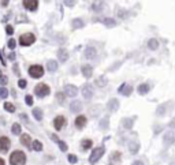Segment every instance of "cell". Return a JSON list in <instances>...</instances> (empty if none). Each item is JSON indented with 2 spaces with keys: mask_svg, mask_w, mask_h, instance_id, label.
<instances>
[{
  "mask_svg": "<svg viewBox=\"0 0 175 165\" xmlns=\"http://www.w3.org/2000/svg\"><path fill=\"white\" fill-rule=\"evenodd\" d=\"M58 145H59V147H60V150H62V152H66V150H67V145H66L63 141H59Z\"/></svg>",
  "mask_w": 175,
  "mask_h": 165,
  "instance_id": "obj_37",
  "label": "cell"
},
{
  "mask_svg": "<svg viewBox=\"0 0 175 165\" xmlns=\"http://www.w3.org/2000/svg\"><path fill=\"white\" fill-rule=\"evenodd\" d=\"M7 81H8V79H7V77H4V75H1V77H0V85H6Z\"/></svg>",
  "mask_w": 175,
  "mask_h": 165,
  "instance_id": "obj_44",
  "label": "cell"
},
{
  "mask_svg": "<svg viewBox=\"0 0 175 165\" xmlns=\"http://www.w3.org/2000/svg\"><path fill=\"white\" fill-rule=\"evenodd\" d=\"M58 59L60 60V62H66L68 59V52L66 51V49H63V48H60L58 51Z\"/></svg>",
  "mask_w": 175,
  "mask_h": 165,
  "instance_id": "obj_18",
  "label": "cell"
},
{
  "mask_svg": "<svg viewBox=\"0 0 175 165\" xmlns=\"http://www.w3.org/2000/svg\"><path fill=\"white\" fill-rule=\"evenodd\" d=\"M104 152H105V149H104V146H100V147H97V149H94L93 153L90 154V164H96V162L99 161V160L103 157Z\"/></svg>",
  "mask_w": 175,
  "mask_h": 165,
  "instance_id": "obj_5",
  "label": "cell"
},
{
  "mask_svg": "<svg viewBox=\"0 0 175 165\" xmlns=\"http://www.w3.org/2000/svg\"><path fill=\"white\" fill-rule=\"evenodd\" d=\"M10 145H11V142L7 136H0V152L6 153L7 150L10 149Z\"/></svg>",
  "mask_w": 175,
  "mask_h": 165,
  "instance_id": "obj_7",
  "label": "cell"
},
{
  "mask_svg": "<svg viewBox=\"0 0 175 165\" xmlns=\"http://www.w3.org/2000/svg\"><path fill=\"white\" fill-rule=\"evenodd\" d=\"M120 157H122V154H120L119 152H115V153L112 154V158L115 160V161H119V160H120Z\"/></svg>",
  "mask_w": 175,
  "mask_h": 165,
  "instance_id": "obj_39",
  "label": "cell"
},
{
  "mask_svg": "<svg viewBox=\"0 0 175 165\" xmlns=\"http://www.w3.org/2000/svg\"><path fill=\"white\" fill-rule=\"evenodd\" d=\"M82 96H84L86 100H89V98L93 97V86L92 85H84L82 86Z\"/></svg>",
  "mask_w": 175,
  "mask_h": 165,
  "instance_id": "obj_6",
  "label": "cell"
},
{
  "mask_svg": "<svg viewBox=\"0 0 175 165\" xmlns=\"http://www.w3.org/2000/svg\"><path fill=\"white\" fill-rule=\"evenodd\" d=\"M39 6V1L37 0H25L23 1V7H25L26 10H30V11H34Z\"/></svg>",
  "mask_w": 175,
  "mask_h": 165,
  "instance_id": "obj_10",
  "label": "cell"
},
{
  "mask_svg": "<svg viewBox=\"0 0 175 165\" xmlns=\"http://www.w3.org/2000/svg\"><path fill=\"white\" fill-rule=\"evenodd\" d=\"M175 139V135L171 133V131H168V133H165L164 136H163V142L165 143V145H171L172 142H174Z\"/></svg>",
  "mask_w": 175,
  "mask_h": 165,
  "instance_id": "obj_16",
  "label": "cell"
},
{
  "mask_svg": "<svg viewBox=\"0 0 175 165\" xmlns=\"http://www.w3.org/2000/svg\"><path fill=\"white\" fill-rule=\"evenodd\" d=\"M93 10H94V11H100V10H101L100 4H93Z\"/></svg>",
  "mask_w": 175,
  "mask_h": 165,
  "instance_id": "obj_46",
  "label": "cell"
},
{
  "mask_svg": "<svg viewBox=\"0 0 175 165\" xmlns=\"http://www.w3.org/2000/svg\"><path fill=\"white\" fill-rule=\"evenodd\" d=\"M118 91H119V93H122L123 96H129V94H131V91H133V86L125 82V83H122V85L119 86Z\"/></svg>",
  "mask_w": 175,
  "mask_h": 165,
  "instance_id": "obj_9",
  "label": "cell"
},
{
  "mask_svg": "<svg viewBox=\"0 0 175 165\" xmlns=\"http://www.w3.org/2000/svg\"><path fill=\"white\" fill-rule=\"evenodd\" d=\"M65 124H66V117L65 116H56L55 120H53V126H55L56 130H62Z\"/></svg>",
  "mask_w": 175,
  "mask_h": 165,
  "instance_id": "obj_12",
  "label": "cell"
},
{
  "mask_svg": "<svg viewBox=\"0 0 175 165\" xmlns=\"http://www.w3.org/2000/svg\"><path fill=\"white\" fill-rule=\"evenodd\" d=\"M148 48L152 49V51L159 48V41H157V38H151L149 41H148Z\"/></svg>",
  "mask_w": 175,
  "mask_h": 165,
  "instance_id": "obj_26",
  "label": "cell"
},
{
  "mask_svg": "<svg viewBox=\"0 0 175 165\" xmlns=\"http://www.w3.org/2000/svg\"><path fill=\"white\" fill-rule=\"evenodd\" d=\"M92 146H93V142H92L90 139H82V142H81V147H82L84 150L90 149Z\"/></svg>",
  "mask_w": 175,
  "mask_h": 165,
  "instance_id": "obj_28",
  "label": "cell"
},
{
  "mask_svg": "<svg viewBox=\"0 0 175 165\" xmlns=\"http://www.w3.org/2000/svg\"><path fill=\"white\" fill-rule=\"evenodd\" d=\"M68 162H70V164H75V162L78 161V158H77V155H74V154H68Z\"/></svg>",
  "mask_w": 175,
  "mask_h": 165,
  "instance_id": "obj_36",
  "label": "cell"
},
{
  "mask_svg": "<svg viewBox=\"0 0 175 165\" xmlns=\"http://www.w3.org/2000/svg\"><path fill=\"white\" fill-rule=\"evenodd\" d=\"M0 77H1V74H0Z\"/></svg>",
  "mask_w": 175,
  "mask_h": 165,
  "instance_id": "obj_52",
  "label": "cell"
},
{
  "mask_svg": "<svg viewBox=\"0 0 175 165\" xmlns=\"http://www.w3.org/2000/svg\"><path fill=\"white\" fill-rule=\"evenodd\" d=\"M29 75L32 78H41L42 75H44V68L39 64L30 66L29 67Z\"/></svg>",
  "mask_w": 175,
  "mask_h": 165,
  "instance_id": "obj_4",
  "label": "cell"
},
{
  "mask_svg": "<svg viewBox=\"0 0 175 165\" xmlns=\"http://www.w3.org/2000/svg\"><path fill=\"white\" fill-rule=\"evenodd\" d=\"M133 123H134V120L130 119V117H125V119H122V126H123L126 130L131 128V127H133Z\"/></svg>",
  "mask_w": 175,
  "mask_h": 165,
  "instance_id": "obj_20",
  "label": "cell"
},
{
  "mask_svg": "<svg viewBox=\"0 0 175 165\" xmlns=\"http://www.w3.org/2000/svg\"><path fill=\"white\" fill-rule=\"evenodd\" d=\"M8 96V90L6 88H0V98H6Z\"/></svg>",
  "mask_w": 175,
  "mask_h": 165,
  "instance_id": "obj_35",
  "label": "cell"
},
{
  "mask_svg": "<svg viewBox=\"0 0 175 165\" xmlns=\"http://www.w3.org/2000/svg\"><path fill=\"white\" fill-rule=\"evenodd\" d=\"M21 119H22L23 122H27V117H26V115H25V113H22V115H21Z\"/></svg>",
  "mask_w": 175,
  "mask_h": 165,
  "instance_id": "obj_49",
  "label": "cell"
},
{
  "mask_svg": "<svg viewBox=\"0 0 175 165\" xmlns=\"http://www.w3.org/2000/svg\"><path fill=\"white\" fill-rule=\"evenodd\" d=\"M131 165H144V162L142 161H134Z\"/></svg>",
  "mask_w": 175,
  "mask_h": 165,
  "instance_id": "obj_48",
  "label": "cell"
},
{
  "mask_svg": "<svg viewBox=\"0 0 175 165\" xmlns=\"http://www.w3.org/2000/svg\"><path fill=\"white\" fill-rule=\"evenodd\" d=\"M33 116H34L36 120H41L42 119V110L40 109V108H34V109H33Z\"/></svg>",
  "mask_w": 175,
  "mask_h": 165,
  "instance_id": "obj_30",
  "label": "cell"
},
{
  "mask_svg": "<svg viewBox=\"0 0 175 165\" xmlns=\"http://www.w3.org/2000/svg\"><path fill=\"white\" fill-rule=\"evenodd\" d=\"M56 97H58V100L60 101V102H63V100H65V94H63V93H58V96H56Z\"/></svg>",
  "mask_w": 175,
  "mask_h": 165,
  "instance_id": "obj_45",
  "label": "cell"
},
{
  "mask_svg": "<svg viewBox=\"0 0 175 165\" xmlns=\"http://www.w3.org/2000/svg\"><path fill=\"white\" fill-rule=\"evenodd\" d=\"M49 86L48 85H45V83H39L36 86V88H34V93L37 94V96H39V97H47V96H48L49 94Z\"/></svg>",
  "mask_w": 175,
  "mask_h": 165,
  "instance_id": "obj_3",
  "label": "cell"
},
{
  "mask_svg": "<svg viewBox=\"0 0 175 165\" xmlns=\"http://www.w3.org/2000/svg\"><path fill=\"white\" fill-rule=\"evenodd\" d=\"M167 112V105L165 104H160L157 109H156V116H163V115Z\"/></svg>",
  "mask_w": 175,
  "mask_h": 165,
  "instance_id": "obj_25",
  "label": "cell"
},
{
  "mask_svg": "<svg viewBox=\"0 0 175 165\" xmlns=\"http://www.w3.org/2000/svg\"><path fill=\"white\" fill-rule=\"evenodd\" d=\"M70 110L71 112H74V113H77V112H81L82 110V102L81 101H73L71 104H70Z\"/></svg>",
  "mask_w": 175,
  "mask_h": 165,
  "instance_id": "obj_14",
  "label": "cell"
},
{
  "mask_svg": "<svg viewBox=\"0 0 175 165\" xmlns=\"http://www.w3.org/2000/svg\"><path fill=\"white\" fill-rule=\"evenodd\" d=\"M107 85V78L104 77H99L97 79H96V86H99V88H104Z\"/></svg>",
  "mask_w": 175,
  "mask_h": 165,
  "instance_id": "obj_27",
  "label": "cell"
},
{
  "mask_svg": "<svg viewBox=\"0 0 175 165\" xmlns=\"http://www.w3.org/2000/svg\"><path fill=\"white\" fill-rule=\"evenodd\" d=\"M32 149L36 150V152H41V150H42V143L40 142V141H33Z\"/></svg>",
  "mask_w": 175,
  "mask_h": 165,
  "instance_id": "obj_29",
  "label": "cell"
},
{
  "mask_svg": "<svg viewBox=\"0 0 175 165\" xmlns=\"http://www.w3.org/2000/svg\"><path fill=\"white\" fill-rule=\"evenodd\" d=\"M103 22H104V25H105V26H115V25H116V21L111 19V18H105Z\"/></svg>",
  "mask_w": 175,
  "mask_h": 165,
  "instance_id": "obj_33",
  "label": "cell"
},
{
  "mask_svg": "<svg viewBox=\"0 0 175 165\" xmlns=\"http://www.w3.org/2000/svg\"><path fill=\"white\" fill-rule=\"evenodd\" d=\"M65 4H67L68 7H73L75 4V1H65Z\"/></svg>",
  "mask_w": 175,
  "mask_h": 165,
  "instance_id": "obj_47",
  "label": "cell"
},
{
  "mask_svg": "<svg viewBox=\"0 0 175 165\" xmlns=\"http://www.w3.org/2000/svg\"><path fill=\"white\" fill-rule=\"evenodd\" d=\"M26 162V154L21 150H15L10 155V164L11 165H25Z\"/></svg>",
  "mask_w": 175,
  "mask_h": 165,
  "instance_id": "obj_1",
  "label": "cell"
},
{
  "mask_svg": "<svg viewBox=\"0 0 175 165\" xmlns=\"http://www.w3.org/2000/svg\"><path fill=\"white\" fill-rule=\"evenodd\" d=\"M34 41H36V36H34L33 33H25V34H22V36L19 37V44L23 46L32 45Z\"/></svg>",
  "mask_w": 175,
  "mask_h": 165,
  "instance_id": "obj_2",
  "label": "cell"
},
{
  "mask_svg": "<svg viewBox=\"0 0 175 165\" xmlns=\"http://www.w3.org/2000/svg\"><path fill=\"white\" fill-rule=\"evenodd\" d=\"M18 86H19L21 89H25L26 88V81L25 79H19V81H18Z\"/></svg>",
  "mask_w": 175,
  "mask_h": 165,
  "instance_id": "obj_41",
  "label": "cell"
},
{
  "mask_svg": "<svg viewBox=\"0 0 175 165\" xmlns=\"http://www.w3.org/2000/svg\"><path fill=\"white\" fill-rule=\"evenodd\" d=\"M170 165H175V162H171V164H170Z\"/></svg>",
  "mask_w": 175,
  "mask_h": 165,
  "instance_id": "obj_51",
  "label": "cell"
},
{
  "mask_svg": "<svg viewBox=\"0 0 175 165\" xmlns=\"http://www.w3.org/2000/svg\"><path fill=\"white\" fill-rule=\"evenodd\" d=\"M81 71H82V75L85 78H90L93 75V67L90 64H84L81 67Z\"/></svg>",
  "mask_w": 175,
  "mask_h": 165,
  "instance_id": "obj_11",
  "label": "cell"
},
{
  "mask_svg": "<svg viewBox=\"0 0 175 165\" xmlns=\"http://www.w3.org/2000/svg\"><path fill=\"white\" fill-rule=\"evenodd\" d=\"M6 32H7V34H8V36H11V34H13V33H14V29H13V26L7 25V26H6Z\"/></svg>",
  "mask_w": 175,
  "mask_h": 165,
  "instance_id": "obj_40",
  "label": "cell"
},
{
  "mask_svg": "<svg viewBox=\"0 0 175 165\" xmlns=\"http://www.w3.org/2000/svg\"><path fill=\"white\" fill-rule=\"evenodd\" d=\"M11 131H13L14 135H18V134H21V126L18 123L13 124V128H11Z\"/></svg>",
  "mask_w": 175,
  "mask_h": 165,
  "instance_id": "obj_32",
  "label": "cell"
},
{
  "mask_svg": "<svg viewBox=\"0 0 175 165\" xmlns=\"http://www.w3.org/2000/svg\"><path fill=\"white\" fill-rule=\"evenodd\" d=\"M88 110H89V115L94 117V116H97V115H99V112L101 110V108H100V105H92V107L89 108Z\"/></svg>",
  "mask_w": 175,
  "mask_h": 165,
  "instance_id": "obj_23",
  "label": "cell"
},
{
  "mask_svg": "<svg viewBox=\"0 0 175 165\" xmlns=\"http://www.w3.org/2000/svg\"><path fill=\"white\" fill-rule=\"evenodd\" d=\"M96 55H97V51H96V48H93V46H88V48L85 49V57L94 59Z\"/></svg>",
  "mask_w": 175,
  "mask_h": 165,
  "instance_id": "obj_15",
  "label": "cell"
},
{
  "mask_svg": "<svg viewBox=\"0 0 175 165\" xmlns=\"http://www.w3.org/2000/svg\"><path fill=\"white\" fill-rule=\"evenodd\" d=\"M21 143H22L23 146H27V147H29V146L32 145V138H30V135L23 134V135L21 136Z\"/></svg>",
  "mask_w": 175,
  "mask_h": 165,
  "instance_id": "obj_19",
  "label": "cell"
},
{
  "mask_svg": "<svg viewBox=\"0 0 175 165\" xmlns=\"http://www.w3.org/2000/svg\"><path fill=\"white\" fill-rule=\"evenodd\" d=\"M107 108H108L110 112H115V110L119 108V101H118L116 98H111V100L108 101V104H107Z\"/></svg>",
  "mask_w": 175,
  "mask_h": 165,
  "instance_id": "obj_13",
  "label": "cell"
},
{
  "mask_svg": "<svg viewBox=\"0 0 175 165\" xmlns=\"http://www.w3.org/2000/svg\"><path fill=\"white\" fill-rule=\"evenodd\" d=\"M74 123H75V127H77V128H82V127L86 124V116H84V115L78 116Z\"/></svg>",
  "mask_w": 175,
  "mask_h": 165,
  "instance_id": "obj_17",
  "label": "cell"
},
{
  "mask_svg": "<svg viewBox=\"0 0 175 165\" xmlns=\"http://www.w3.org/2000/svg\"><path fill=\"white\" fill-rule=\"evenodd\" d=\"M4 109H6L7 112H14V110H15V107H14V104H11V102H6L4 104Z\"/></svg>",
  "mask_w": 175,
  "mask_h": 165,
  "instance_id": "obj_34",
  "label": "cell"
},
{
  "mask_svg": "<svg viewBox=\"0 0 175 165\" xmlns=\"http://www.w3.org/2000/svg\"><path fill=\"white\" fill-rule=\"evenodd\" d=\"M8 48H10V49H14V48H15V40L11 38L10 41H8Z\"/></svg>",
  "mask_w": 175,
  "mask_h": 165,
  "instance_id": "obj_43",
  "label": "cell"
},
{
  "mask_svg": "<svg viewBox=\"0 0 175 165\" xmlns=\"http://www.w3.org/2000/svg\"><path fill=\"white\" fill-rule=\"evenodd\" d=\"M25 101H26V104H27L29 107H30V105H33V97H32V96H26Z\"/></svg>",
  "mask_w": 175,
  "mask_h": 165,
  "instance_id": "obj_38",
  "label": "cell"
},
{
  "mask_svg": "<svg viewBox=\"0 0 175 165\" xmlns=\"http://www.w3.org/2000/svg\"><path fill=\"white\" fill-rule=\"evenodd\" d=\"M129 150L131 154H136V153H138L139 150V143L138 142H130L129 143Z\"/></svg>",
  "mask_w": 175,
  "mask_h": 165,
  "instance_id": "obj_21",
  "label": "cell"
},
{
  "mask_svg": "<svg viewBox=\"0 0 175 165\" xmlns=\"http://www.w3.org/2000/svg\"><path fill=\"white\" fill-rule=\"evenodd\" d=\"M0 165H4V160L3 158H0Z\"/></svg>",
  "mask_w": 175,
  "mask_h": 165,
  "instance_id": "obj_50",
  "label": "cell"
},
{
  "mask_svg": "<svg viewBox=\"0 0 175 165\" xmlns=\"http://www.w3.org/2000/svg\"><path fill=\"white\" fill-rule=\"evenodd\" d=\"M73 27H75V29H81V27H84V21L82 19H74L73 21Z\"/></svg>",
  "mask_w": 175,
  "mask_h": 165,
  "instance_id": "obj_31",
  "label": "cell"
},
{
  "mask_svg": "<svg viewBox=\"0 0 175 165\" xmlns=\"http://www.w3.org/2000/svg\"><path fill=\"white\" fill-rule=\"evenodd\" d=\"M47 68H48L49 72H55L56 70H58V63H56L55 60H48V63H47Z\"/></svg>",
  "mask_w": 175,
  "mask_h": 165,
  "instance_id": "obj_24",
  "label": "cell"
},
{
  "mask_svg": "<svg viewBox=\"0 0 175 165\" xmlns=\"http://www.w3.org/2000/svg\"><path fill=\"white\" fill-rule=\"evenodd\" d=\"M65 94L68 96V97H75V96L78 94L77 86H74V85H66L65 86Z\"/></svg>",
  "mask_w": 175,
  "mask_h": 165,
  "instance_id": "obj_8",
  "label": "cell"
},
{
  "mask_svg": "<svg viewBox=\"0 0 175 165\" xmlns=\"http://www.w3.org/2000/svg\"><path fill=\"white\" fill-rule=\"evenodd\" d=\"M149 89H151V86L148 83H142V85H139L137 90H138V93L141 94V96H144V94H146L149 91Z\"/></svg>",
  "mask_w": 175,
  "mask_h": 165,
  "instance_id": "obj_22",
  "label": "cell"
},
{
  "mask_svg": "<svg viewBox=\"0 0 175 165\" xmlns=\"http://www.w3.org/2000/svg\"><path fill=\"white\" fill-rule=\"evenodd\" d=\"M107 123H108V120H107V119L101 120V123H100V127H101V130H107Z\"/></svg>",
  "mask_w": 175,
  "mask_h": 165,
  "instance_id": "obj_42",
  "label": "cell"
}]
</instances>
